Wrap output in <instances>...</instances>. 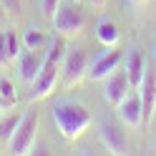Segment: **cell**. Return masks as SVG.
<instances>
[{
    "mask_svg": "<svg viewBox=\"0 0 156 156\" xmlns=\"http://www.w3.org/2000/svg\"><path fill=\"white\" fill-rule=\"evenodd\" d=\"M51 116H53L55 129L61 131V136L66 141L81 139L93 123L91 111L81 101H73V98H58L53 103V108H51Z\"/></svg>",
    "mask_w": 156,
    "mask_h": 156,
    "instance_id": "obj_1",
    "label": "cell"
},
{
    "mask_svg": "<svg viewBox=\"0 0 156 156\" xmlns=\"http://www.w3.org/2000/svg\"><path fill=\"white\" fill-rule=\"evenodd\" d=\"M63 55H66V35L58 33L51 45L45 51V58H43V68L38 78L30 83V91H28V101H43L48 98L53 91H55V81L61 76V63H63Z\"/></svg>",
    "mask_w": 156,
    "mask_h": 156,
    "instance_id": "obj_2",
    "label": "cell"
},
{
    "mask_svg": "<svg viewBox=\"0 0 156 156\" xmlns=\"http://www.w3.org/2000/svg\"><path fill=\"white\" fill-rule=\"evenodd\" d=\"M38 123H41V113H38V108H33V106L25 108V113L20 116V123H18L10 144H8V149H10L13 154H18V156L30 154L33 144L38 139Z\"/></svg>",
    "mask_w": 156,
    "mask_h": 156,
    "instance_id": "obj_3",
    "label": "cell"
},
{
    "mask_svg": "<svg viewBox=\"0 0 156 156\" xmlns=\"http://www.w3.org/2000/svg\"><path fill=\"white\" fill-rule=\"evenodd\" d=\"M53 25H55V30L61 35L76 38V35H81L83 28H86V15H83L81 8H78L76 0H68V3L58 5V10L53 15Z\"/></svg>",
    "mask_w": 156,
    "mask_h": 156,
    "instance_id": "obj_4",
    "label": "cell"
},
{
    "mask_svg": "<svg viewBox=\"0 0 156 156\" xmlns=\"http://www.w3.org/2000/svg\"><path fill=\"white\" fill-rule=\"evenodd\" d=\"M61 73H63V83L66 88H73L86 78L88 73V55H86L83 48H76V51H66L63 63H61Z\"/></svg>",
    "mask_w": 156,
    "mask_h": 156,
    "instance_id": "obj_5",
    "label": "cell"
},
{
    "mask_svg": "<svg viewBox=\"0 0 156 156\" xmlns=\"http://www.w3.org/2000/svg\"><path fill=\"white\" fill-rule=\"evenodd\" d=\"M123 63V53L116 48L113 51V45L108 48V51H103L101 55H96L93 58V63L88 66V73H86V78L88 81H103L106 76H111L116 68H121Z\"/></svg>",
    "mask_w": 156,
    "mask_h": 156,
    "instance_id": "obj_6",
    "label": "cell"
},
{
    "mask_svg": "<svg viewBox=\"0 0 156 156\" xmlns=\"http://www.w3.org/2000/svg\"><path fill=\"white\" fill-rule=\"evenodd\" d=\"M98 139L111 154H126L129 151V136H126V131L108 119H103L98 123Z\"/></svg>",
    "mask_w": 156,
    "mask_h": 156,
    "instance_id": "obj_7",
    "label": "cell"
},
{
    "mask_svg": "<svg viewBox=\"0 0 156 156\" xmlns=\"http://www.w3.org/2000/svg\"><path fill=\"white\" fill-rule=\"evenodd\" d=\"M103 98L108 101L111 106H119L126 96H129V88H131V83H129V76H126L123 68H116V71L111 76H106L103 78Z\"/></svg>",
    "mask_w": 156,
    "mask_h": 156,
    "instance_id": "obj_8",
    "label": "cell"
},
{
    "mask_svg": "<svg viewBox=\"0 0 156 156\" xmlns=\"http://www.w3.org/2000/svg\"><path fill=\"white\" fill-rule=\"evenodd\" d=\"M43 58L45 55H41V51H28V48H23V53L18 55V61H15L18 76H20L23 83L30 86L38 78V73H41V68H43Z\"/></svg>",
    "mask_w": 156,
    "mask_h": 156,
    "instance_id": "obj_9",
    "label": "cell"
},
{
    "mask_svg": "<svg viewBox=\"0 0 156 156\" xmlns=\"http://www.w3.org/2000/svg\"><path fill=\"white\" fill-rule=\"evenodd\" d=\"M119 116L123 126L129 129H141L144 126V106H141V96H126V98L119 103Z\"/></svg>",
    "mask_w": 156,
    "mask_h": 156,
    "instance_id": "obj_10",
    "label": "cell"
},
{
    "mask_svg": "<svg viewBox=\"0 0 156 156\" xmlns=\"http://www.w3.org/2000/svg\"><path fill=\"white\" fill-rule=\"evenodd\" d=\"M141 106H144V126L151 123L154 111H156V71H146L141 81Z\"/></svg>",
    "mask_w": 156,
    "mask_h": 156,
    "instance_id": "obj_11",
    "label": "cell"
},
{
    "mask_svg": "<svg viewBox=\"0 0 156 156\" xmlns=\"http://www.w3.org/2000/svg\"><path fill=\"white\" fill-rule=\"evenodd\" d=\"M123 71L126 76H129V83H131V88H139L141 81H144V76H146V61H144V55L139 51H131L129 55H123Z\"/></svg>",
    "mask_w": 156,
    "mask_h": 156,
    "instance_id": "obj_12",
    "label": "cell"
},
{
    "mask_svg": "<svg viewBox=\"0 0 156 156\" xmlns=\"http://www.w3.org/2000/svg\"><path fill=\"white\" fill-rule=\"evenodd\" d=\"M96 38L101 41V45H106V48H116L119 45V41H121V33H119V28H116V23L111 20V18H98V23H96Z\"/></svg>",
    "mask_w": 156,
    "mask_h": 156,
    "instance_id": "obj_13",
    "label": "cell"
},
{
    "mask_svg": "<svg viewBox=\"0 0 156 156\" xmlns=\"http://www.w3.org/2000/svg\"><path fill=\"white\" fill-rule=\"evenodd\" d=\"M23 48H28V51H43L45 48V33L35 23L25 25V30H23Z\"/></svg>",
    "mask_w": 156,
    "mask_h": 156,
    "instance_id": "obj_14",
    "label": "cell"
},
{
    "mask_svg": "<svg viewBox=\"0 0 156 156\" xmlns=\"http://www.w3.org/2000/svg\"><path fill=\"white\" fill-rule=\"evenodd\" d=\"M20 116L23 113H10V111L0 116V144H10L18 123H20Z\"/></svg>",
    "mask_w": 156,
    "mask_h": 156,
    "instance_id": "obj_15",
    "label": "cell"
},
{
    "mask_svg": "<svg viewBox=\"0 0 156 156\" xmlns=\"http://www.w3.org/2000/svg\"><path fill=\"white\" fill-rule=\"evenodd\" d=\"M20 53H23V41L13 30H8V58H10V63H15Z\"/></svg>",
    "mask_w": 156,
    "mask_h": 156,
    "instance_id": "obj_16",
    "label": "cell"
},
{
    "mask_svg": "<svg viewBox=\"0 0 156 156\" xmlns=\"http://www.w3.org/2000/svg\"><path fill=\"white\" fill-rule=\"evenodd\" d=\"M0 96H5L8 101H13L18 103V93H15V86L10 78H5V76H0Z\"/></svg>",
    "mask_w": 156,
    "mask_h": 156,
    "instance_id": "obj_17",
    "label": "cell"
},
{
    "mask_svg": "<svg viewBox=\"0 0 156 156\" xmlns=\"http://www.w3.org/2000/svg\"><path fill=\"white\" fill-rule=\"evenodd\" d=\"M0 3H3V8H5V13H8L10 20H18V18H20V13H23L20 0H0Z\"/></svg>",
    "mask_w": 156,
    "mask_h": 156,
    "instance_id": "obj_18",
    "label": "cell"
},
{
    "mask_svg": "<svg viewBox=\"0 0 156 156\" xmlns=\"http://www.w3.org/2000/svg\"><path fill=\"white\" fill-rule=\"evenodd\" d=\"M10 66V58H8V30L0 28V68Z\"/></svg>",
    "mask_w": 156,
    "mask_h": 156,
    "instance_id": "obj_19",
    "label": "cell"
},
{
    "mask_svg": "<svg viewBox=\"0 0 156 156\" xmlns=\"http://www.w3.org/2000/svg\"><path fill=\"white\" fill-rule=\"evenodd\" d=\"M58 5H61V0H41V13H43L45 18H51V20H53Z\"/></svg>",
    "mask_w": 156,
    "mask_h": 156,
    "instance_id": "obj_20",
    "label": "cell"
},
{
    "mask_svg": "<svg viewBox=\"0 0 156 156\" xmlns=\"http://www.w3.org/2000/svg\"><path fill=\"white\" fill-rule=\"evenodd\" d=\"M13 106H15L13 101H8V98H5V96H0V116H3V113H8V111H10V108H13Z\"/></svg>",
    "mask_w": 156,
    "mask_h": 156,
    "instance_id": "obj_21",
    "label": "cell"
},
{
    "mask_svg": "<svg viewBox=\"0 0 156 156\" xmlns=\"http://www.w3.org/2000/svg\"><path fill=\"white\" fill-rule=\"evenodd\" d=\"M8 20H10V18H8V13H5L3 3H0V28H5V25H8Z\"/></svg>",
    "mask_w": 156,
    "mask_h": 156,
    "instance_id": "obj_22",
    "label": "cell"
},
{
    "mask_svg": "<svg viewBox=\"0 0 156 156\" xmlns=\"http://www.w3.org/2000/svg\"><path fill=\"white\" fill-rule=\"evenodd\" d=\"M86 3H88L91 8H96V10H101V8L106 5V0H86Z\"/></svg>",
    "mask_w": 156,
    "mask_h": 156,
    "instance_id": "obj_23",
    "label": "cell"
},
{
    "mask_svg": "<svg viewBox=\"0 0 156 156\" xmlns=\"http://www.w3.org/2000/svg\"><path fill=\"white\" fill-rule=\"evenodd\" d=\"M154 61H156V38H154Z\"/></svg>",
    "mask_w": 156,
    "mask_h": 156,
    "instance_id": "obj_24",
    "label": "cell"
},
{
    "mask_svg": "<svg viewBox=\"0 0 156 156\" xmlns=\"http://www.w3.org/2000/svg\"><path fill=\"white\" fill-rule=\"evenodd\" d=\"M131 3H136V5H141V3H146V0H131Z\"/></svg>",
    "mask_w": 156,
    "mask_h": 156,
    "instance_id": "obj_25",
    "label": "cell"
},
{
    "mask_svg": "<svg viewBox=\"0 0 156 156\" xmlns=\"http://www.w3.org/2000/svg\"><path fill=\"white\" fill-rule=\"evenodd\" d=\"M76 3H81V0H76Z\"/></svg>",
    "mask_w": 156,
    "mask_h": 156,
    "instance_id": "obj_26",
    "label": "cell"
},
{
    "mask_svg": "<svg viewBox=\"0 0 156 156\" xmlns=\"http://www.w3.org/2000/svg\"><path fill=\"white\" fill-rule=\"evenodd\" d=\"M0 146H3V144H0Z\"/></svg>",
    "mask_w": 156,
    "mask_h": 156,
    "instance_id": "obj_27",
    "label": "cell"
}]
</instances>
